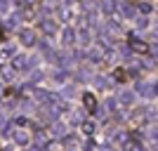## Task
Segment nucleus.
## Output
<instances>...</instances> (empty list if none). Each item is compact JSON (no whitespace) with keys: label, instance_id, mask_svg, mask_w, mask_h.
<instances>
[{"label":"nucleus","instance_id":"9b49d317","mask_svg":"<svg viewBox=\"0 0 158 151\" xmlns=\"http://www.w3.org/2000/svg\"><path fill=\"white\" fill-rule=\"evenodd\" d=\"M61 40H64V45H73V40H76V31L71 26H66L64 33H61Z\"/></svg>","mask_w":158,"mask_h":151},{"label":"nucleus","instance_id":"a878e982","mask_svg":"<svg viewBox=\"0 0 158 151\" xmlns=\"http://www.w3.org/2000/svg\"><path fill=\"white\" fill-rule=\"evenodd\" d=\"M85 151H94V142H87V144H85Z\"/></svg>","mask_w":158,"mask_h":151},{"label":"nucleus","instance_id":"c85d7f7f","mask_svg":"<svg viewBox=\"0 0 158 151\" xmlns=\"http://www.w3.org/2000/svg\"><path fill=\"white\" fill-rule=\"evenodd\" d=\"M142 2H151V0H142Z\"/></svg>","mask_w":158,"mask_h":151},{"label":"nucleus","instance_id":"423d86ee","mask_svg":"<svg viewBox=\"0 0 158 151\" xmlns=\"http://www.w3.org/2000/svg\"><path fill=\"white\" fill-rule=\"evenodd\" d=\"M19 38H21V45H26V47L35 45V33L28 31V28H21V31H19Z\"/></svg>","mask_w":158,"mask_h":151},{"label":"nucleus","instance_id":"39448f33","mask_svg":"<svg viewBox=\"0 0 158 151\" xmlns=\"http://www.w3.org/2000/svg\"><path fill=\"white\" fill-rule=\"evenodd\" d=\"M50 135H52V137H57V139H64V137H66V125L61 123L59 118L52 120V132H50Z\"/></svg>","mask_w":158,"mask_h":151},{"label":"nucleus","instance_id":"6ab92c4d","mask_svg":"<svg viewBox=\"0 0 158 151\" xmlns=\"http://www.w3.org/2000/svg\"><path fill=\"white\" fill-rule=\"evenodd\" d=\"M59 17H61V19L66 21V24H69V21L73 19V14H71V10H69V7H64V10H59Z\"/></svg>","mask_w":158,"mask_h":151},{"label":"nucleus","instance_id":"9d476101","mask_svg":"<svg viewBox=\"0 0 158 151\" xmlns=\"http://www.w3.org/2000/svg\"><path fill=\"white\" fill-rule=\"evenodd\" d=\"M102 57H104V52H102V47H92V50L87 52V59L92 61V64H99V61H102Z\"/></svg>","mask_w":158,"mask_h":151},{"label":"nucleus","instance_id":"bb28decb","mask_svg":"<svg viewBox=\"0 0 158 151\" xmlns=\"http://www.w3.org/2000/svg\"><path fill=\"white\" fill-rule=\"evenodd\" d=\"M31 151H45V149H43V146H38V144H35V146H33Z\"/></svg>","mask_w":158,"mask_h":151},{"label":"nucleus","instance_id":"393cba45","mask_svg":"<svg viewBox=\"0 0 158 151\" xmlns=\"http://www.w3.org/2000/svg\"><path fill=\"white\" fill-rule=\"evenodd\" d=\"M102 151H116V146H113V144H106V146H102Z\"/></svg>","mask_w":158,"mask_h":151},{"label":"nucleus","instance_id":"412c9836","mask_svg":"<svg viewBox=\"0 0 158 151\" xmlns=\"http://www.w3.org/2000/svg\"><path fill=\"white\" fill-rule=\"evenodd\" d=\"M31 80H33V83H38V80H43V73H40V71H33V73H31Z\"/></svg>","mask_w":158,"mask_h":151},{"label":"nucleus","instance_id":"b1692460","mask_svg":"<svg viewBox=\"0 0 158 151\" xmlns=\"http://www.w3.org/2000/svg\"><path fill=\"white\" fill-rule=\"evenodd\" d=\"M7 7H10V0H0V12H5Z\"/></svg>","mask_w":158,"mask_h":151},{"label":"nucleus","instance_id":"dca6fc26","mask_svg":"<svg viewBox=\"0 0 158 151\" xmlns=\"http://www.w3.org/2000/svg\"><path fill=\"white\" fill-rule=\"evenodd\" d=\"M125 78H127V71H125V69H116V71H113V80H116V83H123Z\"/></svg>","mask_w":158,"mask_h":151},{"label":"nucleus","instance_id":"f3484780","mask_svg":"<svg viewBox=\"0 0 158 151\" xmlns=\"http://www.w3.org/2000/svg\"><path fill=\"white\" fill-rule=\"evenodd\" d=\"M2 78H5V80L14 78V66H2Z\"/></svg>","mask_w":158,"mask_h":151},{"label":"nucleus","instance_id":"aec40b11","mask_svg":"<svg viewBox=\"0 0 158 151\" xmlns=\"http://www.w3.org/2000/svg\"><path fill=\"white\" fill-rule=\"evenodd\" d=\"M97 87H102V90H104V87H109V80L102 78V76H97Z\"/></svg>","mask_w":158,"mask_h":151},{"label":"nucleus","instance_id":"cd10ccee","mask_svg":"<svg viewBox=\"0 0 158 151\" xmlns=\"http://www.w3.org/2000/svg\"><path fill=\"white\" fill-rule=\"evenodd\" d=\"M64 2H66V5H71V2H73V0H64Z\"/></svg>","mask_w":158,"mask_h":151},{"label":"nucleus","instance_id":"4be33fe9","mask_svg":"<svg viewBox=\"0 0 158 151\" xmlns=\"http://www.w3.org/2000/svg\"><path fill=\"white\" fill-rule=\"evenodd\" d=\"M116 139H118V142H123V144H125V142H127V139H130V137H127L125 132H118V135H116Z\"/></svg>","mask_w":158,"mask_h":151},{"label":"nucleus","instance_id":"0eeeda50","mask_svg":"<svg viewBox=\"0 0 158 151\" xmlns=\"http://www.w3.org/2000/svg\"><path fill=\"white\" fill-rule=\"evenodd\" d=\"M83 104H85V109L90 113L97 111V97H94L92 92H85V94H83Z\"/></svg>","mask_w":158,"mask_h":151},{"label":"nucleus","instance_id":"a211bd4d","mask_svg":"<svg viewBox=\"0 0 158 151\" xmlns=\"http://www.w3.org/2000/svg\"><path fill=\"white\" fill-rule=\"evenodd\" d=\"M139 12H142V14H151L153 5H151V2H139Z\"/></svg>","mask_w":158,"mask_h":151},{"label":"nucleus","instance_id":"1a4fd4ad","mask_svg":"<svg viewBox=\"0 0 158 151\" xmlns=\"http://www.w3.org/2000/svg\"><path fill=\"white\" fill-rule=\"evenodd\" d=\"M31 94H33V99H35V102H40V104H47V102H50V97H52V94H50V92H45V90H33Z\"/></svg>","mask_w":158,"mask_h":151},{"label":"nucleus","instance_id":"7ed1b4c3","mask_svg":"<svg viewBox=\"0 0 158 151\" xmlns=\"http://www.w3.org/2000/svg\"><path fill=\"white\" fill-rule=\"evenodd\" d=\"M137 92H142L144 97H156V83H144V80H139L137 83Z\"/></svg>","mask_w":158,"mask_h":151},{"label":"nucleus","instance_id":"6e6552de","mask_svg":"<svg viewBox=\"0 0 158 151\" xmlns=\"http://www.w3.org/2000/svg\"><path fill=\"white\" fill-rule=\"evenodd\" d=\"M14 135V142L19 146H26V144H31V135H28L26 130H17V132H12Z\"/></svg>","mask_w":158,"mask_h":151},{"label":"nucleus","instance_id":"4468645a","mask_svg":"<svg viewBox=\"0 0 158 151\" xmlns=\"http://www.w3.org/2000/svg\"><path fill=\"white\" fill-rule=\"evenodd\" d=\"M80 130L85 132V135H92L94 132V123L92 120H80Z\"/></svg>","mask_w":158,"mask_h":151},{"label":"nucleus","instance_id":"f257e3e1","mask_svg":"<svg viewBox=\"0 0 158 151\" xmlns=\"http://www.w3.org/2000/svg\"><path fill=\"white\" fill-rule=\"evenodd\" d=\"M149 118H153V111H146V109H137V111L130 116L132 125H142V123H146Z\"/></svg>","mask_w":158,"mask_h":151},{"label":"nucleus","instance_id":"2eb2a0df","mask_svg":"<svg viewBox=\"0 0 158 151\" xmlns=\"http://www.w3.org/2000/svg\"><path fill=\"white\" fill-rule=\"evenodd\" d=\"M10 59H12V50H2L0 52V66H7Z\"/></svg>","mask_w":158,"mask_h":151},{"label":"nucleus","instance_id":"f8f14e48","mask_svg":"<svg viewBox=\"0 0 158 151\" xmlns=\"http://www.w3.org/2000/svg\"><path fill=\"white\" fill-rule=\"evenodd\" d=\"M35 144L38 146H43V149H47V146H50V137H47L45 132L40 130V132H35Z\"/></svg>","mask_w":158,"mask_h":151},{"label":"nucleus","instance_id":"20e7f679","mask_svg":"<svg viewBox=\"0 0 158 151\" xmlns=\"http://www.w3.org/2000/svg\"><path fill=\"white\" fill-rule=\"evenodd\" d=\"M40 31L43 33H47V36H54V33H57V21L54 19H40Z\"/></svg>","mask_w":158,"mask_h":151},{"label":"nucleus","instance_id":"ddd939ff","mask_svg":"<svg viewBox=\"0 0 158 151\" xmlns=\"http://www.w3.org/2000/svg\"><path fill=\"white\" fill-rule=\"evenodd\" d=\"M125 151H144V149H142V144H139V142H137V139H127V142H125Z\"/></svg>","mask_w":158,"mask_h":151},{"label":"nucleus","instance_id":"5701e85b","mask_svg":"<svg viewBox=\"0 0 158 151\" xmlns=\"http://www.w3.org/2000/svg\"><path fill=\"white\" fill-rule=\"evenodd\" d=\"M31 92H33L31 85H24V87H21V94H24V97H26V94H31Z\"/></svg>","mask_w":158,"mask_h":151},{"label":"nucleus","instance_id":"f03ea898","mask_svg":"<svg viewBox=\"0 0 158 151\" xmlns=\"http://www.w3.org/2000/svg\"><path fill=\"white\" fill-rule=\"evenodd\" d=\"M130 52H137V54H146L149 52V43L142 38H130Z\"/></svg>","mask_w":158,"mask_h":151}]
</instances>
